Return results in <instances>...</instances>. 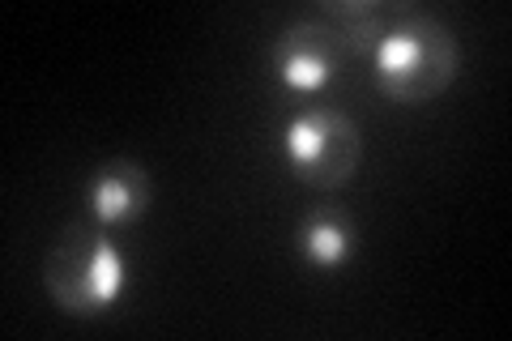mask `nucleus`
Masks as SVG:
<instances>
[{
	"label": "nucleus",
	"mask_w": 512,
	"mask_h": 341,
	"mask_svg": "<svg viewBox=\"0 0 512 341\" xmlns=\"http://www.w3.org/2000/svg\"><path fill=\"white\" fill-rule=\"evenodd\" d=\"M350 248V235H346V226L338 218H329V214H320L308 222V231H303V252H308V261L320 265V269H333V265H342V256Z\"/></svg>",
	"instance_id": "obj_7"
},
{
	"label": "nucleus",
	"mask_w": 512,
	"mask_h": 341,
	"mask_svg": "<svg viewBox=\"0 0 512 341\" xmlns=\"http://www.w3.org/2000/svg\"><path fill=\"white\" fill-rule=\"evenodd\" d=\"M150 201V175L137 167V162H111L94 175L90 184V205L94 218L103 226L111 222H133Z\"/></svg>",
	"instance_id": "obj_5"
},
{
	"label": "nucleus",
	"mask_w": 512,
	"mask_h": 341,
	"mask_svg": "<svg viewBox=\"0 0 512 341\" xmlns=\"http://www.w3.org/2000/svg\"><path fill=\"white\" fill-rule=\"evenodd\" d=\"M376 86L393 103H427L457 77V39L427 9L402 5L397 22L372 47Z\"/></svg>",
	"instance_id": "obj_1"
},
{
	"label": "nucleus",
	"mask_w": 512,
	"mask_h": 341,
	"mask_svg": "<svg viewBox=\"0 0 512 341\" xmlns=\"http://www.w3.org/2000/svg\"><path fill=\"white\" fill-rule=\"evenodd\" d=\"M282 145L295 175L316 188H342L359 171V158H363V137L355 120H346L342 111H329V107L299 111L286 124Z\"/></svg>",
	"instance_id": "obj_3"
},
{
	"label": "nucleus",
	"mask_w": 512,
	"mask_h": 341,
	"mask_svg": "<svg viewBox=\"0 0 512 341\" xmlns=\"http://www.w3.org/2000/svg\"><path fill=\"white\" fill-rule=\"evenodd\" d=\"M316 13L338 30L346 52H372L384 39V30L397 22L402 5H384V0H325Z\"/></svg>",
	"instance_id": "obj_6"
},
{
	"label": "nucleus",
	"mask_w": 512,
	"mask_h": 341,
	"mask_svg": "<svg viewBox=\"0 0 512 341\" xmlns=\"http://www.w3.org/2000/svg\"><path fill=\"white\" fill-rule=\"evenodd\" d=\"M346 56V43L338 39L320 13H308V18L291 22L278 35L274 43V64H278V77L295 90H316L333 77V69L342 64Z\"/></svg>",
	"instance_id": "obj_4"
},
{
	"label": "nucleus",
	"mask_w": 512,
	"mask_h": 341,
	"mask_svg": "<svg viewBox=\"0 0 512 341\" xmlns=\"http://www.w3.org/2000/svg\"><path fill=\"white\" fill-rule=\"evenodd\" d=\"M124 252L94 222L64 226L43 256V286L69 316H94L124 290Z\"/></svg>",
	"instance_id": "obj_2"
}]
</instances>
